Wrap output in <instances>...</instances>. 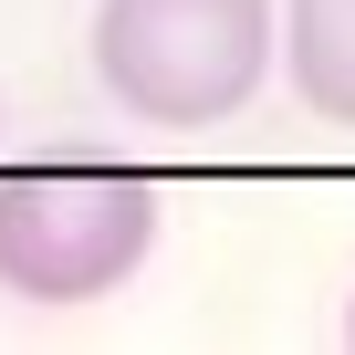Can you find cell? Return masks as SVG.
Masks as SVG:
<instances>
[{
    "instance_id": "1",
    "label": "cell",
    "mask_w": 355,
    "mask_h": 355,
    "mask_svg": "<svg viewBox=\"0 0 355 355\" xmlns=\"http://www.w3.org/2000/svg\"><path fill=\"white\" fill-rule=\"evenodd\" d=\"M282 53V0H94V73L146 125H220Z\"/></svg>"
},
{
    "instance_id": "2",
    "label": "cell",
    "mask_w": 355,
    "mask_h": 355,
    "mask_svg": "<svg viewBox=\"0 0 355 355\" xmlns=\"http://www.w3.org/2000/svg\"><path fill=\"white\" fill-rule=\"evenodd\" d=\"M157 241V189L136 167H21L0 178V293L94 303Z\"/></svg>"
},
{
    "instance_id": "4",
    "label": "cell",
    "mask_w": 355,
    "mask_h": 355,
    "mask_svg": "<svg viewBox=\"0 0 355 355\" xmlns=\"http://www.w3.org/2000/svg\"><path fill=\"white\" fill-rule=\"evenodd\" d=\"M345 345H355V303H345Z\"/></svg>"
},
{
    "instance_id": "3",
    "label": "cell",
    "mask_w": 355,
    "mask_h": 355,
    "mask_svg": "<svg viewBox=\"0 0 355 355\" xmlns=\"http://www.w3.org/2000/svg\"><path fill=\"white\" fill-rule=\"evenodd\" d=\"M282 73L324 125H355V0H282Z\"/></svg>"
}]
</instances>
